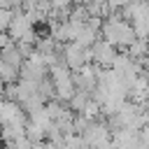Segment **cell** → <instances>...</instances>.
Wrapping results in <instances>:
<instances>
[{"label":"cell","instance_id":"1","mask_svg":"<svg viewBox=\"0 0 149 149\" xmlns=\"http://www.w3.org/2000/svg\"><path fill=\"white\" fill-rule=\"evenodd\" d=\"M109 2H112V5H128L130 0H109Z\"/></svg>","mask_w":149,"mask_h":149}]
</instances>
